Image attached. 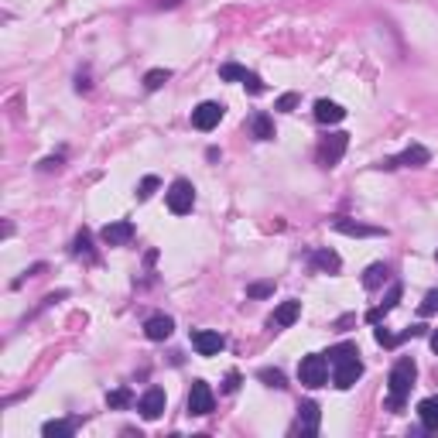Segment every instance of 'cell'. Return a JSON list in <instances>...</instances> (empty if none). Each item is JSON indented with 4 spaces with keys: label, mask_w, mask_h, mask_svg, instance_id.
I'll list each match as a JSON object with an SVG mask.
<instances>
[{
    "label": "cell",
    "mask_w": 438,
    "mask_h": 438,
    "mask_svg": "<svg viewBox=\"0 0 438 438\" xmlns=\"http://www.w3.org/2000/svg\"><path fill=\"white\" fill-rule=\"evenodd\" d=\"M415 377H418V367L411 356H401L394 363V370H391V397H387V408L391 411H401L404 408V401L411 394V387H415Z\"/></svg>",
    "instance_id": "6da1fadb"
},
{
    "label": "cell",
    "mask_w": 438,
    "mask_h": 438,
    "mask_svg": "<svg viewBox=\"0 0 438 438\" xmlns=\"http://www.w3.org/2000/svg\"><path fill=\"white\" fill-rule=\"evenodd\" d=\"M298 380L305 384V387H326L328 380V356L326 353H308L305 360L298 363Z\"/></svg>",
    "instance_id": "7a4b0ae2"
},
{
    "label": "cell",
    "mask_w": 438,
    "mask_h": 438,
    "mask_svg": "<svg viewBox=\"0 0 438 438\" xmlns=\"http://www.w3.org/2000/svg\"><path fill=\"white\" fill-rule=\"evenodd\" d=\"M165 199H168V209H172L175 216H185V213H192V206H196V185H192L189 178H175L172 189L165 192Z\"/></svg>",
    "instance_id": "3957f363"
},
{
    "label": "cell",
    "mask_w": 438,
    "mask_h": 438,
    "mask_svg": "<svg viewBox=\"0 0 438 438\" xmlns=\"http://www.w3.org/2000/svg\"><path fill=\"white\" fill-rule=\"evenodd\" d=\"M432 161V154H428V148H421V144H411L408 151H401L397 158H384L377 168L380 172H394V168H421V165H428Z\"/></svg>",
    "instance_id": "277c9868"
},
{
    "label": "cell",
    "mask_w": 438,
    "mask_h": 438,
    "mask_svg": "<svg viewBox=\"0 0 438 438\" xmlns=\"http://www.w3.org/2000/svg\"><path fill=\"white\" fill-rule=\"evenodd\" d=\"M346 148H350V134H328L326 141L319 144V165L322 168H336L343 161Z\"/></svg>",
    "instance_id": "5b68a950"
},
{
    "label": "cell",
    "mask_w": 438,
    "mask_h": 438,
    "mask_svg": "<svg viewBox=\"0 0 438 438\" xmlns=\"http://www.w3.org/2000/svg\"><path fill=\"white\" fill-rule=\"evenodd\" d=\"M363 377V363H360V356H350V360H339V363H332V384L339 387V391H350L356 387V380Z\"/></svg>",
    "instance_id": "8992f818"
},
{
    "label": "cell",
    "mask_w": 438,
    "mask_h": 438,
    "mask_svg": "<svg viewBox=\"0 0 438 438\" xmlns=\"http://www.w3.org/2000/svg\"><path fill=\"white\" fill-rule=\"evenodd\" d=\"M213 408H216L213 387H209L206 380H196V384H192V391H189V415L206 418V415H213Z\"/></svg>",
    "instance_id": "52a82bcc"
},
{
    "label": "cell",
    "mask_w": 438,
    "mask_h": 438,
    "mask_svg": "<svg viewBox=\"0 0 438 438\" xmlns=\"http://www.w3.org/2000/svg\"><path fill=\"white\" fill-rule=\"evenodd\" d=\"M165 404H168L165 391H161V387H148V391H144V397L137 401V411H141V418H144V421H158V418L165 415Z\"/></svg>",
    "instance_id": "ba28073f"
},
{
    "label": "cell",
    "mask_w": 438,
    "mask_h": 438,
    "mask_svg": "<svg viewBox=\"0 0 438 438\" xmlns=\"http://www.w3.org/2000/svg\"><path fill=\"white\" fill-rule=\"evenodd\" d=\"M223 113H226L223 103H213V100H209V103H199V107L192 110V127H196V131H213L219 120H223Z\"/></svg>",
    "instance_id": "9c48e42d"
},
{
    "label": "cell",
    "mask_w": 438,
    "mask_h": 438,
    "mask_svg": "<svg viewBox=\"0 0 438 438\" xmlns=\"http://www.w3.org/2000/svg\"><path fill=\"white\" fill-rule=\"evenodd\" d=\"M332 230L343 233V237H387V230L380 226H367V223H356L350 216H336L332 219Z\"/></svg>",
    "instance_id": "30bf717a"
},
{
    "label": "cell",
    "mask_w": 438,
    "mask_h": 438,
    "mask_svg": "<svg viewBox=\"0 0 438 438\" xmlns=\"http://www.w3.org/2000/svg\"><path fill=\"white\" fill-rule=\"evenodd\" d=\"M319 421H322L319 404H315V401H305V404L298 408V421H295V428H298L305 438H312V435H319Z\"/></svg>",
    "instance_id": "8fae6325"
},
{
    "label": "cell",
    "mask_w": 438,
    "mask_h": 438,
    "mask_svg": "<svg viewBox=\"0 0 438 438\" xmlns=\"http://www.w3.org/2000/svg\"><path fill=\"white\" fill-rule=\"evenodd\" d=\"M131 237H134L131 219H117V223H107V226H103V243H107V247H124V243H131Z\"/></svg>",
    "instance_id": "7c38bea8"
},
{
    "label": "cell",
    "mask_w": 438,
    "mask_h": 438,
    "mask_svg": "<svg viewBox=\"0 0 438 438\" xmlns=\"http://www.w3.org/2000/svg\"><path fill=\"white\" fill-rule=\"evenodd\" d=\"M172 332H175V319H172V315H151V319L144 322V336L154 339V343H165Z\"/></svg>",
    "instance_id": "4fadbf2b"
},
{
    "label": "cell",
    "mask_w": 438,
    "mask_h": 438,
    "mask_svg": "<svg viewBox=\"0 0 438 438\" xmlns=\"http://www.w3.org/2000/svg\"><path fill=\"white\" fill-rule=\"evenodd\" d=\"M192 346H196L199 356H216V353L226 346V339H223L219 332H209V328H202V332H196V336H192Z\"/></svg>",
    "instance_id": "5bb4252c"
},
{
    "label": "cell",
    "mask_w": 438,
    "mask_h": 438,
    "mask_svg": "<svg viewBox=\"0 0 438 438\" xmlns=\"http://www.w3.org/2000/svg\"><path fill=\"white\" fill-rule=\"evenodd\" d=\"M401 295H404V288H401V285H391V291L384 295V302H380L377 308H370V312H367V322H370V326H377V322H380V319H384L387 312H394L397 302H401Z\"/></svg>",
    "instance_id": "9a60e30c"
},
{
    "label": "cell",
    "mask_w": 438,
    "mask_h": 438,
    "mask_svg": "<svg viewBox=\"0 0 438 438\" xmlns=\"http://www.w3.org/2000/svg\"><path fill=\"white\" fill-rule=\"evenodd\" d=\"M298 315H302V302H281V305L274 308V319H271V326L274 328H288V326H295L298 322Z\"/></svg>",
    "instance_id": "2e32d148"
},
{
    "label": "cell",
    "mask_w": 438,
    "mask_h": 438,
    "mask_svg": "<svg viewBox=\"0 0 438 438\" xmlns=\"http://www.w3.org/2000/svg\"><path fill=\"white\" fill-rule=\"evenodd\" d=\"M346 117V110L339 107V103H332V100H319L315 103V120L319 124H339Z\"/></svg>",
    "instance_id": "e0dca14e"
},
{
    "label": "cell",
    "mask_w": 438,
    "mask_h": 438,
    "mask_svg": "<svg viewBox=\"0 0 438 438\" xmlns=\"http://www.w3.org/2000/svg\"><path fill=\"white\" fill-rule=\"evenodd\" d=\"M72 254H76L79 261L96 264V250H93V237H89V230H79V233H76V240H72Z\"/></svg>",
    "instance_id": "ac0fdd59"
},
{
    "label": "cell",
    "mask_w": 438,
    "mask_h": 438,
    "mask_svg": "<svg viewBox=\"0 0 438 438\" xmlns=\"http://www.w3.org/2000/svg\"><path fill=\"white\" fill-rule=\"evenodd\" d=\"M418 418H421V425L428 432H438V397H425L418 404Z\"/></svg>",
    "instance_id": "d6986e66"
},
{
    "label": "cell",
    "mask_w": 438,
    "mask_h": 438,
    "mask_svg": "<svg viewBox=\"0 0 438 438\" xmlns=\"http://www.w3.org/2000/svg\"><path fill=\"white\" fill-rule=\"evenodd\" d=\"M312 264H315L319 271H326V274H336V271L343 267L336 250H312Z\"/></svg>",
    "instance_id": "ffe728a7"
},
{
    "label": "cell",
    "mask_w": 438,
    "mask_h": 438,
    "mask_svg": "<svg viewBox=\"0 0 438 438\" xmlns=\"http://www.w3.org/2000/svg\"><path fill=\"white\" fill-rule=\"evenodd\" d=\"M387 278H391V267H387V264H370L367 274H363V288H367V291H377Z\"/></svg>",
    "instance_id": "44dd1931"
},
{
    "label": "cell",
    "mask_w": 438,
    "mask_h": 438,
    "mask_svg": "<svg viewBox=\"0 0 438 438\" xmlns=\"http://www.w3.org/2000/svg\"><path fill=\"white\" fill-rule=\"evenodd\" d=\"M250 131H254L257 141H274V120L267 113H254L250 117Z\"/></svg>",
    "instance_id": "7402d4cb"
},
{
    "label": "cell",
    "mask_w": 438,
    "mask_h": 438,
    "mask_svg": "<svg viewBox=\"0 0 438 438\" xmlns=\"http://www.w3.org/2000/svg\"><path fill=\"white\" fill-rule=\"evenodd\" d=\"M72 432H76V428H72V421H45V425H42V435L45 438H69Z\"/></svg>",
    "instance_id": "603a6c76"
},
{
    "label": "cell",
    "mask_w": 438,
    "mask_h": 438,
    "mask_svg": "<svg viewBox=\"0 0 438 438\" xmlns=\"http://www.w3.org/2000/svg\"><path fill=\"white\" fill-rule=\"evenodd\" d=\"M326 356H328V367H332V363H339V360L360 356V350H356V343H339V346H332V350H328Z\"/></svg>",
    "instance_id": "cb8c5ba5"
},
{
    "label": "cell",
    "mask_w": 438,
    "mask_h": 438,
    "mask_svg": "<svg viewBox=\"0 0 438 438\" xmlns=\"http://www.w3.org/2000/svg\"><path fill=\"white\" fill-rule=\"evenodd\" d=\"M168 79H172V72H168V69H151V72L144 76V89H148V93H154V89L165 86Z\"/></svg>",
    "instance_id": "d4e9b609"
},
{
    "label": "cell",
    "mask_w": 438,
    "mask_h": 438,
    "mask_svg": "<svg viewBox=\"0 0 438 438\" xmlns=\"http://www.w3.org/2000/svg\"><path fill=\"white\" fill-rule=\"evenodd\" d=\"M247 69L243 66H237V62H226V66L219 69V79H230V83H247Z\"/></svg>",
    "instance_id": "484cf974"
},
{
    "label": "cell",
    "mask_w": 438,
    "mask_h": 438,
    "mask_svg": "<svg viewBox=\"0 0 438 438\" xmlns=\"http://www.w3.org/2000/svg\"><path fill=\"white\" fill-rule=\"evenodd\" d=\"M158 185H161L158 175H144V178H141V185H137V199H141V202H148V199L158 192Z\"/></svg>",
    "instance_id": "4316f807"
},
{
    "label": "cell",
    "mask_w": 438,
    "mask_h": 438,
    "mask_svg": "<svg viewBox=\"0 0 438 438\" xmlns=\"http://www.w3.org/2000/svg\"><path fill=\"white\" fill-rule=\"evenodd\" d=\"M267 295H274V281H254V285H247V298H267Z\"/></svg>",
    "instance_id": "83f0119b"
},
{
    "label": "cell",
    "mask_w": 438,
    "mask_h": 438,
    "mask_svg": "<svg viewBox=\"0 0 438 438\" xmlns=\"http://www.w3.org/2000/svg\"><path fill=\"white\" fill-rule=\"evenodd\" d=\"M131 401H134V397H131V391H127V387H120V391H110V394H107V404H110V408H127Z\"/></svg>",
    "instance_id": "f1b7e54d"
},
{
    "label": "cell",
    "mask_w": 438,
    "mask_h": 438,
    "mask_svg": "<svg viewBox=\"0 0 438 438\" xmlns=\"http://www.w3.org/2000/svg\"><path fill=\"white\" fill-rule=\"evenodd\" d=\"M257 377H261L267 387H278V391H281V387H288V384H285V373H281V370H261Z\"/></svg>",
    "instance_id": "f546056e"
},
{
    "label": "cell",
    "mask_w": 438,
    "mask_h": 438,
    "mask_svg": "<svg viewBox=\"0 0 438 438\" xmlns=\"http://www.w3.org/2000/svg\"><path fill=\"white\" fill-rule=\"evenodd\" d=\"M418 312H421V315H435V312H438V288H432V291L425 295V302H421Z\"/></svg>",
    "instance_id": "4dcf8cb0"
},
{
    "label": "cell",
    "mask_w": 438,
    "mask_h": 438,
    "mask_svg": "<svg viewBox=\"0 0 438 438\" xmlns=\"http://www.w3.org/2000/svg\"><path fill=\"white\" fill-rule=\"evenodd\" d=\"M373 336H377V343H380V346H387V350H391V346H397V336H394V332H387V328L380 326V322H377V328H373Z\"/></svg>",
    "instance_id": "1f68e13d"
},
{
    "label": "cell",
    "mask_w": 438,
    "mask_h": 438,
    "mask_svg": "<svg viewBox=\"0 0 438 438\" xmlns=\"http://www.w3.org/2000/svg\"><path fill=\"white\" fill-rule=\"evenodd\" d=\"M295 107H298V93H285V96L274 103V110H281V113H291Z\"/></svg>",
    "instance_id": "d6a6232c"
},
{
    "label": "cell",
    "mask_w": 438,
    "mask_h": 438,
    "mask_svg": "<svg viewBox=\"0 0 438 438\" xmlns=\"http://www.w3.org/2000/svg\"><path fill=\"white\" fill-rule=\"evenodd\" d=\"M243 86H247V93H250V96H261V93H264V83H261V76H254V72L247 76V83H243Z\"/></svg>",
    "instance_id": "836d02e7"
},
{
    "label": "cell",
    "mask_w": 438,
    "mask_h": 438,
    "mask_svg": "<svg viewBox=\"0 0 438 438\" xmlns=\"http://www.w3.org/2000/svg\"><path fill=\"white\" fill-rule=\"evenodd\" d=\"M237 387H240V373H230V377H226V384H223V391H226V394H233Z\"/></svg>",
    "instance_id": "e575fe53"
},
{
    "label": "cell",
    "mask_w": 438,
    "mask_h": 438,
    "mask_svg": "<svg viewBox=\"0 0 438 438\" xmlns=\"http://www.w3.org/2000/svg\"><path fill=\"white\" fill-rule=\"evenodd\" d=\"M55 168H62V158H45L42 161V172H55Z\"/></svg>",
    "instance_id": "d590c367"
},
{
    "label": "cell",
    "mask_w": 438,
    "mask_h": 438,
    "mask_svg": "<svg viewBox=\"0 0 438 438\" xmlns=\"http://www.w3.org/2000/svg\"><path fill=\"white\" fill-rule=\"evenodd\" d=\"M178 4H182V0H158V7H161V11H172V7H178Z\"/></svg>",
    "instance_id": "8d00e7d4"
},
{
    "label": "cell",
    "mask_w": 438,
    "mask_h": 438,
    "mask_svg": "<svg viewBox=\"0 0 438 438\" xmlns=\"http://www.w3.org/2000/svg\"><path fill=\"white\" fill-rule=\"evenodd\" d=\"M76 89H79V93H86V89H89V79H86V76H79V83H76Z\"/></svg>",
    "instance_id": "74e56055"
},
{
    "label": "cell",
    "mask_w": 438,
    "mask_h": 438,
    "mask_svg": "<svg viewBox=\"0 0 438 438\" xmlns=\"http://www.w3.org/2000/svg\"><path fill=\"white\" fill-rule=\"evenodd\" d=\"M432 350H435V356H438V328L432 332Z\"/></svg>",
    "instance_id": "f35d334b"
},
{
    "label": "cell",
    "mask_w": 438,
    "mask_h": 438,
    "mask_svg": "<svg viewBox=\"0 0 438 438\" xmlns=\"http://www.w3.org/2000/svg\"><path fill=\"white\" fill-rule=\"evenodd\" d=\"M435 261H438V250H435Z\"/></svg>",
    "instance_id": "ab89813d"
}]
</instances>
